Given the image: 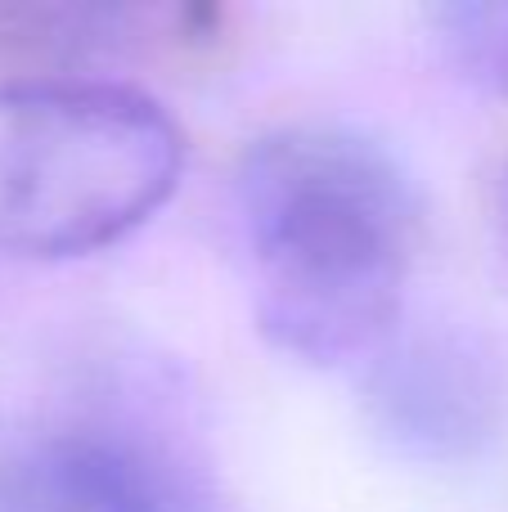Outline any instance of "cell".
<instances>
[{
  "label": "cell",
  "mask_w": 508,
  "mask_h": 512,
  "mask_svg": "<svg viewBox=\"0 0 508 512\" xmlns=\"http://www.w3.org/2000/svg\"><path fill=\"white\" fill-rule=\"evenodd\" d=\"M261 333L306 364L374 355L401 328L423 207L401 162L347 126H288L239 167Z\"/></svg>",
  "instance_id": "6da1fadb"
},
{
  "label": "cell",
  "mask_w": 508,
  "mask_h": 512,
  "mask_svg": "<svg viewBox=\"0 0 508 512\" xmlns=\"http://www.w3.org/2000/svg\"><path fill=\"white\" fill-rule=\"evenodd\" d=\"M185 140L144 90L0 81V252L54 261L126 239L171 198Z\"/></svg>",
  "instance_id": "7a4b0ae2"
},
{
  "label": "cell",
  "mask_w": 508,
  "mask_h": 512,
  "mask_svg": "<svg viewBox=\"0 0 508 512\" xmlns=\"http://www.w3.org/2000/svg\"><path fill=\"white\" fill-rule=\"evenodd\" d=\"M504 373L464 328H396L365 369L360 405L387 454L419 468H455L486 454L504 427Z\"/></svg>",
  "instance_id": "3957f363"
},
{
  "label": "cell",
  "mask_w": 508,
  "mask_h": 512,
  "mask_svg": "<svg viewBox=\"0 0 508 512\" xmlns=\"http://www.w3.org/2000/svg\"><path fill=\"white\" fill-rule=\"evenodd\" d=\"M0 512H194V504L140 445L59 432L0 463Z\"/></svg>",
  "instance_id": "277c9868"
},
{
  "label": "cell",
  "mask_w": 508,
  "mask_h": 512,
  "mask_svg": "<svg viewBox=\"0 0 508 512\" xmlns=\"http://www.w3.org/2000/svg\"><path fill=\"white\" fill-rule=\"evenodd\" d=\"M437 27L455 63L473 81L508 90V5H450L437 9Z\"/></svg>",
  "instance_id": "5b68a950"
}]
</instances>
